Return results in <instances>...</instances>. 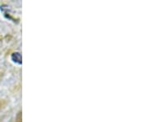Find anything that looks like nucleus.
Returning <instances> with one entry per match:
<instances>
[{
	"label": "nucleus",
	"instance_id": "nucleus-1",
	"mask_svg": "<svg viewBox=\"0 0 148 122\" xmlns=\"http://www.w3.org/2000/svg\"><path fill=\"white\" fill-rule=\"evenodd\" d=\"M15 122H21V112H19L17 113Z\"/></svg>",
	"mask_w": 148,
	"mask_h": 122
},
{
	"label": "nucleus",
	"instance_id": "nucleus-2",
	"mask_svg": "<svg viewBox=\"0 0 148 122\" xmlns=\"http://www.w3.org/2000/svg\"><path fill=\"white\" fill-rule=\"evenodd\" d=\"M6 105V101L4 100H0V109L3 108Z\"/></svg>",
	"mask_w": 148,
	"mask_h": 122
}]
</instances>
